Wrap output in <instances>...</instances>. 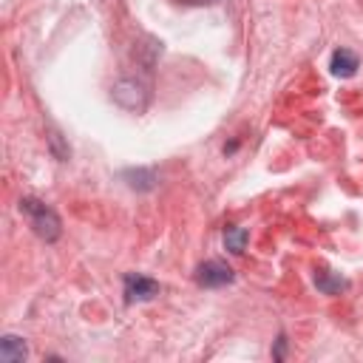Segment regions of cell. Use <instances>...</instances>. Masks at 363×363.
<instances>
[{
  "instance_id": "6da1fadb",
  "label": "cell",
  "mask_w": 363,
  "mask_h": 363,
  "mask_svg": "<svg viewBox=\"0 0 363 363\" xmlns=\"http://www.w3.org/2000/svg\"><path fill=\"white\" fill-rule=\"evenodd\" d=\"M20 213L28 218L31 230H34L43 241H57V238H60V233H62L60 216H57L51 207H45L43 201H37V199H20Z\"/></svg>"
},
{
  "instance_id": "7a4b0ae2",
  "label": "cell",
  "mask_w": 363,
  "mask_h": 363,
  "mask_svg": "<svg viewBox=\"0 0 363 363\" xmlns=\"http://www.w3.org/2000/svg\"><path fill=\"white\" fill-rule=\"evenodd\" d=\"M111 96H113V102H116L119 108H125V111H142V108L147 105V91H145V85L136 82V79H119V82L111 88Z\"/></svg>"
},
{
  "instance_id": "3957f363",
  "label": "cell",
  "mask_w": 363,
  "mask_h": 363,
  "mask_svg": "<svg viewBox=\"0 0 363 363\" xmlns=\"http://www.w3.org/2000/svg\"><path fill=\"white\" fill-rule=\"evenodd\" d=\"M196 284L199 286H204V289H216V286H224V284H230L233 278H235V272L224 264V261H204V264H199L196 267Z\"/></svg>"
},
{
  "instance_id": "277c9868",
  "label": "cell",
  "mask_w": 363,
  "mask_h": 363,
  "mask_svg": "<svg viewBox=\"0 0 363 363\" xmlns=\"http://www.w3.org/2000/svg\"><path fill=\"white\" fill-rule=\"evenodd\" d=\"M159 295V284L147 275H136V272H128L125 275V301L128 303H136V301H150Z\"/></svg>"
},
{
  "instance_id": "5b68a950",
  "label": "cell",
  "mask_w": 363,
  "mask_h": 363,
  "mask_svg": "<svg viewBox=\"0 0 363 363\" xmlns=\"http://www.w3.org/2000/svg\"><path fill=\"white\" fill-rule=\"evenodd\" d=\"M329 68H332L335 77H343V79H346V77H354V71L360 68V60H357L354 51H349V48H337V51L332 54Z\"/></svg>"
},
{
  "instance_id": "8992f818",
  "label": "cell",
  "mask_w": 363,
  "mask_h": 363,
  "mask_svg": "<svg viewBox=\"0 0 363 363\" xmlns=\"http://www.w3.org/2000/svg\"><path fill=\"white\" fill-rule=\"evenodd\" d=\"M26 354H28V346H26L23 337L6 335V337L0 340V360H3V363H23Z\"/></svg>"
},
{
  "instance_id": "52a82bcc",
  "label": "cell",
  "mask_w": 363,
  "mask_h": 363,
  "mask_svg": "<svg viewBox=\"0 0 363 363\" xmlns=\"http://www.w3.org/2000/svg\"><path fill=\"white\" fill-rule=\"evenodd\" d=\"M122 179H128V187L133 190H150L156 184V173L147 167H136V170H125Z\"/></svg>"
},
{
  "instance_id": "ba28073f",
  "label": "cell",
  "mask_w": 363,
  "mask_h": 363,
  "mask_svg": "<svg viewBox=\"0 0 363 363\" xmlns=\"http://www.w3.org/2000/svg\"><path fill=\"white\" fill-rule=\"evenodd\" d=\"M247 238H250V233H247L244 227H227V230H224V247H227L233 255H241V252H244Z\"/></svg>"
},
{
  "instance_id": "9c48e42d",
  "label": "cell",
  "mask_w": 363,
  "mask_h": 363,
  "mask_svg": "<svg viewBox=\"0 0 363 363\" xmlns=\"http://www.w3.org/2000/svg\"><path fill=\"white\" fill-rule=\"evenodd\" d=\"M315 284H318V289L320 292H326V295H335V292H340V289H346V281L343 278H329L326 272H320V275H315Z\"/></svg>"
},
{
  "instance_id": "30bf717a",
  "label": "cell",
  "mask_w": 363,
  "mask_h": 363,
  "mask_svg": "<svg viewBox=\"0 0 363 363\" xmlns=\"http://www.w3.org/2000/svg\"><path fill=\"white\" fill-rule=\"evenodd\" d=\"M184 6H213L216 0H182Z\"/></svg>"
},
{
  "instance_id": "8fae6325",
  "label": "cell",
  "mask_w": 363,
  "mask_h": 363,
  "mask_svg": "<svg viewBox=\"0 0 363 363\" xmlns=\"http://www.w3.org/2000/svg\"><path fill=\"white\" fill-rule=\"evenodd\" d=\"M284 343H286V337L281 335V337H278V349H275V357H278V360L284 357Z\"/></svg>"
}]
</instances>
